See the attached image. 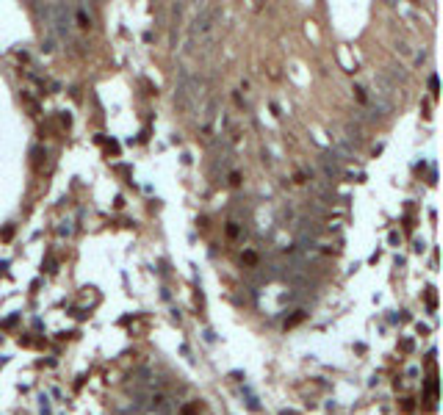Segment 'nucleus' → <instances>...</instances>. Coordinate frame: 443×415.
Wrapping results in <instances>:
<instances>
[{"label":"nucleus","instance_id":"nucleus-1","mask_svg":"<svg viewBox=\"0 0 443 415\" xmlns=\"http://www.w3.org/2000/svg\"><path fill=\"white\" fill-rule=\"evenodd\" d=\"M214 22H216V12L214 8H202V12L197 14V20H194L192 25V36L197 39V36H208L210 30H214Z\"/></svg>","mask_w":443,"mask_h":415},{"label":"nucleus","instance_id":"nucleus-2","mask_svg":"<svg viewBox=\"0 0 443 415\" xmlns=\"http://www.w3.org/2000/svg\"><path fill=\"white\" fill-rule=\"evenodd\" d=\"M322 169H324V180L327 183H332V180H338L344 174V166H341V160L336 158V152H327L322 158Z\"/></svg>","mask_w":443,"mask_h":415}]
</instances>
